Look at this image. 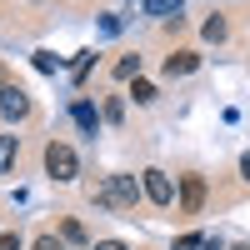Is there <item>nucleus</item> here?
<instances>
[{"instance_id":"obj_1","label":"nucleus","mask_w":250,"mask_h":250,"mask_svg":"<svg viewBox=\"0 0 250 250\" xmlns=\"http://www.w3.org/2000/svg\"><path fill=\"white\" fill-rule=\"evenodd\" d=\"M135 200H140L135 175H105L95 185V205H105V210H135Z\"/></svg>"},{"instance_id":"obj_2","label":"nucleus","mask_w":250,"mask_h":250,"mask_svg":"<svg viewBox=\"0 0 250 250\" xmlns=\"http://www.w3.org/2000/svg\"><path fill=\"white\" fill-rule=\"evenodd\" d=\"M45 175H50V180H60V185L80 175V160H75L70 145H60V140H50V145H45Z\"/></svg>"},{"instance_id":"obj_3","label":"nucleus","mask_w":250,"mask_h":250,"mask_svg":"<svg viewBox=\"0 0 250 250\" xmlns=\"http://www.w3.org/2000/svg\"><path fill=\"white\" fill-rule=\"evenodd\" d=\"M140 190L150 195L155 205H175V185H170L165 170H145V175H140Z\"/></svg>"},{"instance_id":"obj_4","label":"nucleus","mask_w":250,"mask_h":250,"mask_svg":"<svg viewBox=\"0 0 250 250\" xmlns=\"http://www.w3.org/2000/svg\"><path fill=\"white\" fill-rule=\"evenodd\" d=\"M200 205H205V180L185 175L180 180V215H200Z\"/></svg>"},{"instance_id":"obj_5","label":"nucleus","mask_w":250,"mask_h":250,"mask_svg":"<svg viewBox=\"0 0 250 250\" xmlns=\"http://www.w3.org/2000/svg\"><path fill=\"white\" fill-rule=\"evenodd\" d=\"M0 110H5L10 120H25V115H30V100H25V90H15V85H10V90H0Z\"/></svg>"},{"instance_id":"obj_6","label":"nucleus","mask_w":250,"mask_h":250,"mask_svg":"<svg viewBox=\"0 0 250 250\" xmlns=\"http://www.w3.org/2000/svg\"><path fill=\"white\" fill-rule=\"evenodd\" d=\"M195 65H200L195 50H175V55H165V75H170V80H175V75H190Z\"/></svg>"},{"instance_id":"obj_7","label":"nucleus","mask_w":250,"mask_h":250,"mask_svg":"<svg viewBox=\"0 0 250 250\" xmlns=\"http://www.w3.org/2000/svg\"><path fill=\"white\" fill-rule=\"evenodd\" d=\"M70 115H75V125H80V130H90V135L100 130V115H95V105H90V100H75V110H70Z\"/></svg>"},{"instance_id":"obj_8","label":"nucleus","mask_w":250,"mask_h":250,"mask_svg":"<svg viewBox=\"0 0 250 250\" xmlns=\"http://www.w3.org/2000/svg\"><path fill=\"white\" fill-rule=\"evenodd\" d=\"M15 155H20V140H15V135H0V175L15 165Z\"/></svg>"},{"instance_id":"obj_9","label":"nucleus","mask_w":250,"mask_h":250,"mask_svg":"<svg viewBox=\"0 0 250 250\" xmlns=\"http://www.w3.org/2000/svg\"><path fill=\"white\" fill-rule=\"evenodd\" d=\"M115 75L120 80H140V55H120L115 60Z\"/></svg>"},{"instance_id":"obj_10","label":"nucleus","mask_w":250,"mask_h":250,"mask_svg":"<svg viewBox=\"0 0 250 250\" xmlns=\"http://www.w3.org/2000/svg\"><path fill=\"white\" fill-rule=\"evenodd\" d=\"M130 95L145 105V100H155V85H150V80H135V85H130Z\"/></svg>"},{"instance_id":"obj_11","label":"nucleus","mask_w":250,"mask_h":250,"mask_svg":"<svg viewBox=\"0 0 250 250\" xmlns=\"http://www.w3.org/2000/svg\"><path fill=\"white\" fill-rule=\"evenodd\" d=\"M205 40H225V20H220V15L205 20Z\"/></svg>"},{"instance_id":"obj_12","label":"nucleus","mask_w":250,"mask_h":250,"mask_svg":"<svg viewBox=\"0 0 250 250\" xmlns=\"http://www.w3.org/2000/svg\"><path fill=\"white\" fill-rule=\"evenodd\" d=\"M200 245H205V235H195V230H190V235H180V240H175V250H200Z\"/></svg>"},{"instance_id":"obj_13","label":"nucleus","mask_w":250,"mask_h":250,"mask_svg":"<svg viewBox=\"0 0 250 250\" xmlns=\"http://www.w3.org/2000/svg\"><path fill=\"white\" fill-rule=\"evenodd\" d=\"M55 65H60V60H55V55H50V50H40V55H35V70H45V75H50V70H55Z\"/></svg>"},{"instance_id":"obj_14","label":"nucleus","mask_w":250,"mask_h":250,"mask_svg":"<svg viewBox=\"0 0 250 250\" xmlns=\"http://www.w3.org/2000/svg\"><path fill=\"white\" fill-rule=\"evenodd\" d=\"M170 10H180V0H150V15H170Z\"/></svg>"},{"instance_id":"obj_15","label":"nucleus","mask_w":250,"mask_h":250,"mask_svg":"<svg viewBox=\"0 0 250 250\" xmlns=\"http://www.w3.org/2000/svg\"><path fill=\"white\" fill-rule=\"evenodd\" d=\"M30 250H65V240H55V235H40Z\"/></svg>"},{"instance_id":"obj_16","label":"nucleus","mask_w":250,"mask_h":250,"mask_svg":"<svg viewBox=\"0 0 250 250\" xmlns=\"http://www.w3.org/2000/svg\"><path fill=\"white\" fill-rule=\"evenodd\" d=\"M85 70H90V50H80L75 55V80H85Z\"/></svg>"},{"instance_id":"obj_17","label":"nucleus","mask_w":250,"mask_h":250,"mask_svg":"<svg viewBox=\"0 0 250 250\" xmlns=\"http://www.w3.org/2000/svg\"><path fill=\"white\" fill-rule=\"evenodd\" d=\"M0 250H20V235L15 230H0Z\"/></svg>"},{"instance_id":"obj_18","label":"nucleus","mask_w":250,"mask_h":250,"mask_svg":"<svg viewBox=\"0 0 250 250\" xmlns=\"http://www.w3.org/2000/svg\"><path fill=\"white\" fill-rule=\"evenodd\" d=\"M95 250H130L125 240H95Z\"/></svg>"},{"instance_id":"obj_19","label":"nucleus","mask_w":250,"mask_h":250,"mask_svg":"<svg viewBox=\"0 0 250 250\" xmlns=\"http://www.w3.org/2000/svg\"><path fill=\"white\" fill-rule=\"evenodd\" d=\"M240 175H245V180H250V150H245V155H240Z\"/></svg>"}]
</instances>
